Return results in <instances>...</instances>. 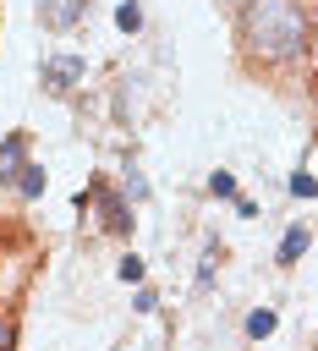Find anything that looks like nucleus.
Instances as JSON below:
<instances>
[{"mask_svg":"<svg viewBox=\"0 0 318 351\" xmlns=\"http://www.w3.org/2000/svg\"><path fill=\"white\" fill-rule=\"evenodd\" d=\"M313 55H318V33H313Z\"/></svg>","mask_w":318,"mask_h":351,"instance_id":"obj_12","label":"nucleus"},{"mask_svg":"<svg viewBox=\"0 0 318 351\" xmlns=\"http://www.w3.org/2000/svg\"><path fill=\"white\" fill-rule=\"evenodd\" d=\"M22 165H27V159H22V137L11 132V137L0 143V181H16V176H22Z\"/></svg>","mask_w":318,"mask_h":351,"instance_id":"obj_3","label":"nucleus"},{"mask_svg":"<svg viewBox=\"0 0 318 351\" xmlns=\"http://www.w3.org/2000/svg\"><path fill=\"white\" fill-rule=\"evenodd\" d=\"M302 252H307V225H291L285 241H280V263H296Z\"/></svg>","mask_w":318,"mask_h":351,"instance_id":"obj_4","label":"nucleus"},{"mask_svg":"<svg viewBox=\"0 0 318 351\" xmlns=\"http://www.w3.org/2000/svg\"><path fill=\"white\" fill-rule=\"evenodd\" d=\"M236 5H247V0H236Z\"/></svg>","mask_w":318,"mask_h":351,"instance_id":"obj_13","label":"nucleus"},{"mask_svg":"<svg viewBox=\"0 0 318 351\" xmlns=\"http://www.w3.org/2000/svg\"><path fill=\"white\" fill-rule=\"evenodd\" d=\"M16 186H22V197H38V192H44V170H38V165H22Z\"/></svg>","mask_w":318,"mask_h":351,"instance_id":"obj_7","label":"nucleus"},{"mask_svg":"<svg viewBox=\"0 0 318 351\" xmlns=\"http://www.w3.org/2000/svg\"><path fill=\"white\" fill-rule=\"evenodd\" d=\"M274 324H280V318H274V307H258V313H247V335H252V340L274 335Z\"/></svg>","mask_w":318,"mask_h":351,"instance_id":"obj_5","label":"nucleus"},{"mask_svg":"<svg viewBox=\"0 0 318 351\" xmlns=\"http://www.w3.org/2000/svg\"><path fill=\"white\" fill-rule=\"evenodd\" d=\"M291 192H296V197H313V192H318V176H307V170L291 176Z\"/></svg>","mask_w":318,"mask_h":351,"instance_id":"obj_9","label":"nucleus"},{"mask_svg":"<svg viewBox=\"0 0 318 351\" xmlns=\"http://www.w3.org/2000/svg\"><path fill=\"white\" fill-rule=\"evenodd\" d=\"M38 16H44L49 27H55V0H38Z\"/></svg>","mask_w":318,"mask_h":351,"instance_id":"obj_11","label":"nucleus"},{"mask_svg":"<svg viewBox=\"0 0 318 351\" xmlns=\"http://www.w3.org/2000/svg\"><path fill=\"white\" fill-rule=\"evenodd\" d=\"M208 192H214V197H236V176H230V170H214V176H208Z\"/></svg>","mask_w":318,"mask_h":351,"instance_id":"obj_8","label":"nucleus"},{"mask_svg":"<svg viewBox=\"0 0 318 351\" xmlns=\"http://www.w3.org/2000/svg\"><path fill=\"white\" fill-rule=\"evenodd\" d=\"M115 27H121V33H137V27H143V11H137V0H121V5H115Z\"/></svg>","mask_w":318,"mask_h":351,"instance_id":"obj_6","label":"nucleus"},{"mask_svg":"<svg viewBox=\"0 0 318 351\" xmlns=\"http://www.w3.org/2000/svg\"><path fill=\"white\" fill-rule=\"evenodd\" d=\"M121 280H143V258H121Z\"/></svg>","mask_w":318,"mask_h":351,"instance_id":"obj_10","label":"nucleus"},{"mask_svg":"<svg viewBox=\"0 0 318 351\" xmlns=\"http://www.w3.org/2000/svg\"><path fill=\"white\" fill-rule=\"evenodd\" d=\"M77 77H82V60H77V55H55V60H44V82H49L55 93H71Z\"/></svg>","mask_w":318,"mask_h":351,"instance_id":"obj_2","label":"nucleus"},{"mask_svg":"<svg viewBox=\"0 0 318 351\" xmlns=\"http://www.w3.org/2000/svg\"><path fill=\"white\" fill-rule=\"evenodd\" d=\"M241 33H247V49L258 60H291L307 44V16L291 0H247Z\"/></svg>","mask_w":318,"mask_h":351,"instance_id":"obj_1","label":"nucleus"}]
</instances>
